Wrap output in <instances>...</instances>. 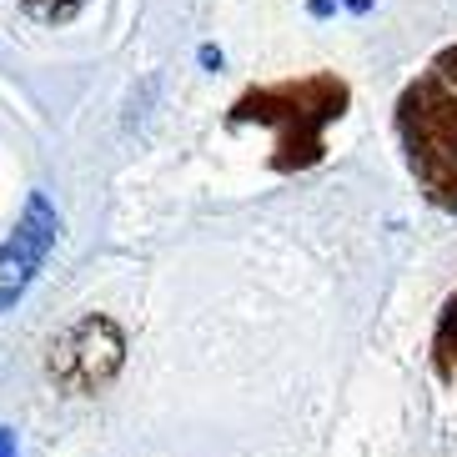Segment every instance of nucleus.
Wrapping results in <instances>:
<instances>
[{
    "instance_id": "nucleus-1",
    "label": "nucleus",
    "mask_w": 457,
    "mask_h": 457,
    "mask_svg": "<svg viewBox=\"0 0 457 457\" xmlns=\"http://www.w3.org/2000/svg\"><path fill=\"white\" fill-rule=\"evenodd\" d=\"M352 106V86L332 71L302 76V81H271L252 86L231 101V126H271V171L296 176L322 166L327 156V126L342 121Z\"/></svg>"
},
{
    "instance_id": "nucleus-2",
    "label": "nucleus",
    "mask_w": 457,
    "mask_h": 457,
    "mask_svg": "<svg viewBox=\"0 0 457 457\" xmlns=\"http://www.w3.org/2000/svg\"><path fill=\"white\" fill-rule=\"evenodd\" d=\"M397 141L422 196L457 216V46L432 55L397 96Z\"/></svg>"
},
{
    "instance_id": "nucleus-3",
    "label": "nucleus",
    "mask_w": 457,
    "mask_h": 457,
    "mask_svg": "<svg viewBox=\"0 0 457 457\" xmlns=\"http://www.w3.org/2000/svg\"><path fill=\"white\" fill-rule=\"evenodd\" d=\"M126 367V332L106 312H86L51 337L46 347V377L66 397H96L106 392Z\"/></svg>"
},
{
    "instance_id": "nucleus-4",
    "label": "nucleus",
    "mask_w": 457,
    "mask_h": 457,
    "mask_svg": "<svg viewBox=\"0 0 457 457\" xmlns=\"http://www.w3.org/2000/svg\"><path fill=\"white\" fill-rule=\"evenodd\" d=\"M55 237H61V216H55L51 196L30 191L21 216H15V231L0 242V312H11L26 296L36 271L46 267V256L55 252Z\"/></svg>"
},
{
    "instance_id": "nucleus-5",
    "label": "nucleus",
    "mask_w": 457,
    "mask_h": 457,
    "mask_svg": "<svg viewBox=\"0 0 457 457\" xmlns=\"http://www.w3.org/2000/svg\"><path fill=\"white\" fill-rule=\"evenodd\" d=\"M432 367L443 382H457V292L443 302L437 327H432Z\"/></svg>"
},
{
    "instance_id": "nucleus-6",
    "label": "nucleus",
    "mask_w": 457,
    "mask_h": 457,
    "mask_svg": "<svg viewBox=\"0 0 457 457\" xmlns=\"http://www.w3.org/2000/svg\"><path fill=\"white\" fill-rule=\"evenodd\" d=\"M26 5H36V11H46L51 21H66V15H76V5H81V0H26Z\"/></svg>"
},
{
    "instance_id": "nucleus-7",
    "label": "nucleus",
    "mask_w": 457,
    "mask_h": 457,
    "mask_svg": "<svg viewBox=\"0 0 457 457\" xmlns=\"http://www.w3.org/2000/svg\"><path fill=\"white\" fill-rule=\"evenodd\" d=\"M196 55H202V66H206V71H221V51H216V46H202Z\"/></svg>"
},
{
    "instance_id": "nucleus-8",
    "label": "nucleus",
    "mask_w": 457,
    "mask_h": 457,
    "mask_svg": "<svg viewBox=\"0 0 457 457\" xmlns=\"http://www.w3.org/2000/svg\"><path fill=\"white\" fill-rule=\"evenodd\" d=\"M0 457H15V432L0 428Z\"/></svg>"
},
{
    "instance_id": "nucleus-9",
    "label": "nucleus",
    "mask_w": 457,
    "mask_h": 457,
    "mask_svg": "<svg viewBox=\"0 0 457 457\" xmlns=\"http://www.w3.org/2000/svg\"><path fill=\"white\" fill-rule=\"evenodd\" d=\"M337 11V0H312V15H332Z\"/></svg>"
},
{
    "instance_id": "nucleus-10",
    "label": "nucleus",
    "mask_w": 457,
    "mask_h": 457,
    "mask_svg": "<svg viewBox=\"0 0 457 457\" xmlns=\"http://www.w3.org/2000/svg\"><path fill=\"white\" fill-rule=\"evenodd\" d=\"M347 5H352L357 15H367V11H372V0H347Z\"/></svg>"
}]
</instances>
